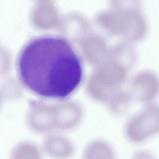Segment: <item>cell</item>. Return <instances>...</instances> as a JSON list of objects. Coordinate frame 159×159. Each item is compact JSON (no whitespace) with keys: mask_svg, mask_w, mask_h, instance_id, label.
<instances>
[{"mask_svg":"<svg viewBox=\"0 0 159 159\" xmlns=\"http://www.w3.org/2000/svg\"><path fill=\"white\" fill-rule=\"evenodd\" d=\"M16 67L23 85L48 99L70 96L84 76L82 61L72 45L57 36H41L28 43L20 52Z\"/></svg>","mask_w":159,"mask_h":159,"instance_id":"obj_1","label":"cell"},{"mask_svg":"<svg viewBox=\"0 0 159 159\" xmlns=\"http://www.w3.org/2000/svg\"><path fill=\"white\" fill-rule=\"evenodd\" d=\"M124 134L127 140L135 144L159 135V104H146L131 116L125 125Z\"/></svg>","mask_w":159,"mask_h":159,"instance_id":"obj_2","label":"cell"},{"mask_svg":"<svg viewBox=\"0 0 159 159\" xmlns=\"http://www.w3.org/2000/svg\"><path fill=\"white\" fill-rule=\"evenodd\" d=\"M127 90L135 101L146 105L159 96V77L149 70H140L129 81Z\"/></svg>","mask_w":159,"mask_h":159,"instance_id":"obj_3","label":"cell"},{"mask_svg":"<svg viewBox=\"0 0 159 159\" xmlns=\"http://www.w3.org/2000/svg\"><path fill=\"white\" fill-rule=\"evenodd\" d=\"M120 12V36L130 43L143 39L147 35L148 25L140 11Z\"/></svg>","mask_w":159,"mask_h":159,"instance_id":"obj_4","label":"cell"},{"mask_svg":"<svg viewBox=\"0 0 159 159\" xmlns=\"http://www.w3.org/2000/svg\"><path fill=\"white\" fill-rule=\"evenodd\" d=\"M111 60L118 62L130 70L136 60L135 50L130 42L125 41L116 43L110 51Z\"/></svg>","mask_w":159,"mask_h":159,"instance_id":"obj_5","label":"cell"},{"mask_svg":"<svg viewBox=\"0 0 159 159\" xmlns=\"http://www.w3.org/2000/svg\"><path fill=\"white\" fill-rule=\"evenodd\" d=\"M111 98V109L116 115H121L126 113L135 101L127 89H120L116 92Z\"/></svg>","mask_w":159,"mask_h":159,"instance_id":"obj_6","label":"cell"},{"mask_svg":"<svg viewBox=\"0 0 159 159\" xmlns=\"http://www.w3.org/2000/svg\"><path fill=\"white\" fill-rule=\"evenodd\" d=\"M114 10L119 11H140V0H110Z\"/></svg>","mask_w":159,"mask_h":159,"instance_id":"obj_7","label":"cell"}]
</instances>
